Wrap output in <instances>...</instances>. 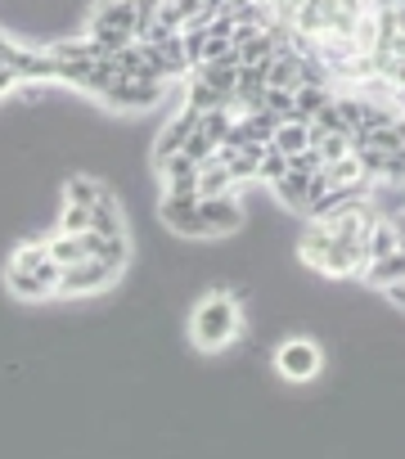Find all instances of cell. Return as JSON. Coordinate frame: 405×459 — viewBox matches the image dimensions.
<instances>
[{
    "label": "cell",
    "mask_w": 405,
    "mask_h": 459,
    "mask_svg": "<svg viewBox=\"0 0 405 459\" xmlns=\"http://www.w3.org/2000/svg\"><path fill=\"white\" fill-rule=\"evenodd\" d=\"M383 293H387V302H392V307H405V280H401V284H387Z\"/></svg>",
    "instance_id": "29"
},
{
    "label": "cell",
    "mask_w": 405,
    "mask_h": 459,
    "mask_svg": "<svg viewBox=\"0 0 405 459\" xmlns=\"http://www.w3.org/2000/svg\"><path fill=\"white\" fill-rule=\"evenodd\" d=\"M226 100H230V95H217V91H212L208 82H202L198 73H189V95H185V104H189V108L208 113V108H221Z\"/></svg>",
    "instance_id": "19"
},
{
    "label": "cell",
    "mask_w": 405,
    "mask_h": 459,
    "mask_svg": "<svg viewBox=\"0 0 405 459\" xmlns=\"http://www.w3.org/2000/svg\"><path fill=\"white\" fill-rule=\"evenodd\" d=\"M59 230H68V235H86V230H90V207H82V203H64Z\"/></svg>",
    "instance_id": "23"
},
{
    "label": "cell",
    "mask_w": 405,
    "mask_h": 459,
    "mask_svg": "<svg viewBox=\"0 0 405 459\" xmlns=\"http://www.w3.org/2000/svg\"><path fill=\"white\" fill-rule=\"evenodd\" d=\"M244 333V311H239V293H208L194 316H189V338L198 351H221Z\"/></svg>",
    "instance_id": "1"
},
{
    "label": "cell",
    "mask_w": 405,
    "mask_h": 459,
    "mask_svg": "<svg viewBox=\"0 0 405 459\" xmlns=\"http://www.w3.org/2000/svg\"><path fill=\"white\" fill-rule=\"evenodd\" d=\"M271 144H275L280 153H289V158L302 153V149L311 144V122H297V117H293V122H280L275 135H271Z\"/></svg>",
    "instance_id": "17"
},
{
    "label": "cell",
    "mask_w": 405,
    "mask_h": 459,
    "mask_svg": "<svg viewBox=\"0 0 405 459\" xmlns=\"http://www.w3.org/2000/svg\"><path fill=\"white\" fill-rule=\"evenodd\" d=\"M90 230H95V235H104V239L126 235V225H122V207L113 203V194H108V189H104V194L95 198V207H90Z\"/></svg>",
    "instance_id": "12"
},
{
    "label": "cell",
    "mask_w": 405,
    "mask_h": 459,
    "mask_svg": "<svg viewBox=\"0 0 405 459\" xmlns=\"http://www.w3.org/2000/svg\"><path fill=\"white\" fill-rule=\"evenodd\" d=\"M180 153H185V158H194V162H208V158H212V153H217V144H212V140H208V135H202V131H198V126H194V131H189V140H185V149H180Z\"/></svg>",
    "instance_id": "25"
},
{
    "label": "cell",
    "mask_w": 405,
    "mask_h": 459,
    "mask_svg": "<svg viewBox=\"0 0 405 459\" xmlns=\"http://www.w3.org/2000/svg\"><path fill=\"white\" fill-rule=\"evenodd\" d=\"M194 73L208 82L217 95H235V86H239V68H230V64H198Z\"/></svg>",
    "instance_id": "18"
},
{
    "label": "cell",
    "mask_w": 405,
    "mask_h": 459,
    "mask_svg": "<svg viewBox=\"0 0 405 459\" xmlns=\"http://www.w3.org/2000/svg\"><path fill=\"white\" fill-rule=\"evenodd\" d=\"M315 149H320V158H324V162H338V158H347V153H351V135H342V131H338V135H320V140H315Z\"/></svg>",
    "instance_id": "24"
},
{
    "label": "cell",
    "mask_w": 405,
    "mask_h": 459,
    "mask_svg": "<svg viewBox=\"0 0 405 459\" xmlns=\"http://www.w3.org/2000/svg\"><path fill=\"white\" fill-rule=\"evenodd\" d=\"M46 248H50V262H59V266H73V262L90 257V253H86V235H68V230L50 235V239H46Z\"/></svg>",
    "instance_id": "16"
},
{
    "label": "cell",
    "mask_w": 405,
    "mask_h": 459,
    "mask_svg": "<svg viewBox=\"0 0 405 459\" xmlns=\"http://www.w3.org/2000/svg\"><path fill=\"white\" fill-rule=\"evenodd\" d=\"M320 167H324V158H320V149H315V144H306L302 153H293V158H289V171H302V176H315Z\"/></svg>",
    "instance_id": "26"
},
{
    "label": "cell",
    "mask_w": 405,
    "mask_h": 459,
    "mask_svg": "<svg viewBox=\"0 0 405 459\" xmlns=\"http://www.w3.org/2000/svg\"><path fill=\"white\" fill-rule=\"evenodd\" d=\"M117 275H122V271H113L108 262H99V257H82V262L64 266L55 293H59V298H90V293H104L108 284H117Z\"/></svg>",
    "instance_id": "3"
},
{
    "label": "cell",
    "mask_w": 405,
    "mask_h": 459,
    "mask_svg": "<svg viewBox=\"0 0 405 459\" xmlns=\"http://www.w3.org/2000/svg\"><path fill=\"white\" fill-rule=\"evenodd\" d=\"M99 194H104V185H99L95 176H73V180L64 185V198H68V203H82V207H95Z\"/></svg>",
    "instance_id": "21"
},
{
    "label": "cell",
    "mask_w": 405,
    "mask_h": 459,
    "mask_svg": "<svg viewBox=\"0 0 405 459\" xmlns=\"http://www.w3.org/2000/svg\"><path fill=\"white\" fill-rule=\"evenodd\" d=\"M135 23H140L135 0H99L86 19V37H95L108 55H117L122 46L135 41Z\"/></svg>",
    "instance_id": "2"
},
{
    "label": "cell",
    "mask_w": 405,
    "mask_h": 459,
    "mask_svg": "<svg viewBox=\"0 0 405 459\" xmlns=\"http://www.w3.org/2000/svg\"><path fill=\"white\" fill-rule=\"evenodd\" d=\"M271 189H275V203H284L289 212H302L306 198H311V176H302V171H284L280 180H271Z\"/></svg>",
    "instance_id": "13"
},
{
    "label": "cell",
    "mask_w": 405,
    "mask_h": 459,
    "mask_svg": "<svg viewBox=\"0 0 405 459\" xmlns=\"http://www.w3.org/2000/svg\"><path fill=\"white\" fill-rule=\"evenodd\" d=\"M226 189H235V176L217 153L208 162H198V198H212V194H226Z\"/></svg>",
    "instance_id": "15"
},
{
    "label": "cell",
    "mask_w": 405,
    "mask_h": 459,
    "mask_svg": "<svg viewBox=\"0 0 405 459\" xmlns=\"http://www.w3.org/2000/svg\"><path fill=\"white\" fill-rule=\"evenodd\" d=\"M378 180H387V185H405V153H387Z\"/></svg>",
    "instance_id": "27"
},
{
    "label": "cell",
    "mask_w": 405,
    "mask_h": 459,
    "mask_svg": "<svg viewBox=\"0 0 405 459\" xmlns=\"http://www.w3.org/2000/svg\"><path fill=\"white\" fill-rule=\"evenodd\" d=\"M158 216L180 239H208V225H202V216H198V194H162Z\"/></svg>",
    "instance_id": "8"
},
{
    "label": "cell",
    "mask_w": 405,
    "mask_h": 459,
    "mask_svg": "<svg viewBox=\"0 0 405 459\" xmlns=\"http://www.w3.org/2000/svg\"><path fill=\"white\" fill-rule=\"evenodd\" d=\"M59 275H64V266L50 262V257H46L37 271H10V266H5V289H10L19 302H46V298H55Z\"/></svg>",
    "instance_id": "7"
},
{
    "label": "cell",
    "mask_w": 405,
    "mask_h": 459,
    "mask_svg": "<svg viewBox=\"0 0 405 459\" xmlns=\"http://www.w3.org/2000/svg\"><path fill=\"white\" fill-rule=\"evenodd\" d=\"M198 216H202V225H208V239L239 235L244 221H248V212H244V203H239V194H235V189L212 194V198H198Z\"/></svg>",
    "instance_id": "5"
},
{
    "label": "cell",
    "mask_w": 405,
    "mask_h": 459,
    "mask_svg": "<svg viewBox=\"0 0 405 459\" xmlns=\"http://www.w3.org/2000/svg\"><path fill=\"white\" fill-rule=\"evenodd\" d=\"M333 95H338V91H333V82H302V86L293 91L297 117H302V122H311V117H315V113H320V108L333 100Z\"/></svg>",
    "instance_id": "14"
},
{
    "label": "cell",
    "mask_w": 405,
    "mask_h": 459,
    "mask_svg": "<svg viewBox=\"0 0 405 459\" xmlns=\"http://www.w3.org/2000/svg\"><path fill=\"white\" fill-rule=\"evenodd\" d=\"M158 176H162V189L167 194H198V162L185 158V153H171L158 162Z\"/></svg>",
    "instance_id": "10"
},
{
    "label": "cell",
    "mask_w": 405,
    "mask_h": 459,
    "mask_svg": "<svg viewBox=\"0 0 405 459\" xmlns=\"http://www.w3.org/2000/svg\"><path fill=\"white\" fill-rule=\"evenodd\" d=\"M360 280L374 284V289L401 284V280H405V244H396V253H387V257H374V262L360 271Z\"/></svg>",
    "instance_id": "11"
},
{
    "label": "cell",
    "mask_w": 405,
    "mask_h": 459,
    "mask_svg": "<svg viewBox=\"0 0 405 459\" xmlns=\"http://www.w3.org/2000/svg\"><path fill=\"white\" fill-rule=\"evenodd\" d=\"M392 225H396V239L405 244V212H396V216H392Z\"/></svg>",
    "instance_id": "30"
},
{
    "label": "cell",
    "mask_w": 405,
    "mask_h": 459,
    "mask_svg": "<svg viewBox=\"0 0 405 459\" xmlns=\"http://www.w3.org/2000/svg\"><path fill=\"white\" fill-rule=\"evenodd\" d=\"M14 86H23V77L14 73V64H5V59H0V95H10Z\"/></svg>",
    "instance_id": "28"
},
{
    "label": "cell",
    "mask_w": 405,
    "mask_h": 459,
    "mask_svg": "<svg viewBox=\"0 0 405 459\" xmlns=\"http://www.w3.org/2000/svg\"><path fill=\"white\" fill-rule=\"evenodd\" d=\"M324 176H329V185H356V180H369V176L360 171V158H356V153H347V158H338V162H324Z\"/></svg>",
    "instance_id": "20"
},
{
    "label": "cell",
    "mask_w": 405,
    "mask_h": 459,
    "mask_svg": "<svg viewBox=\"0 0 405 459\" xmlns=\"http://www.w3.org/2000/svg\"><path fill=\"white\" fill-rule=\"evenodd\" d=\"M171 82H144V77H117L108 91H104V104L117 108V113H144L153 108L162 95H167Z\"/></svg>",
    "instance_id": "6"
},
{
    "label": "cell",
    "mask_w": 405,
    "mask_h": 459,
    "mask_svg": "<svg viewBox=\"0 0 405 459\" xmlns=\"http://www.w3.org/2000/svg\"><path fill=\"white\" fill-rule=\"evenodd\" d=\"M275 369H280V378H289V383H311V378L324 369V351H320V342H311V338H284V342L275 347Z\"/></svg>",
    "instance_id": "4"
},
{
    "label": "cell",
    "mask_w": 405,
    "mask_h": 459,
    "mask_svg": "<svg viewBox=\"0 0 405 459\" xmlns=\"http://www.w3.org/2000/svg\"><path fill=\"white\" fill-rule=\"evenodd\" d=\"M284 171H289V153H280L275 144H266V149H262V162H257V180L271 185V180H280Z\"/></svg>",
    "instance_id": "22"
},
{
    "label": "cell",
    "mask_w": 405,
    "mask_h": 459,
    "mask_svg": "<svg viewBox=\"0 0 405 459\" xmlns=\"http://www.w3.org/2000/svg\"><path fill=\"white\" fill-rule=\"evenodd\" d=\"M194 126H198V108H189V104H180V108H176L171 117H167V126L158 131V140H153V167H158L162 158H171V153H180Z\"/></svg>",
    "instance_id": "9"
}]
</instances>
